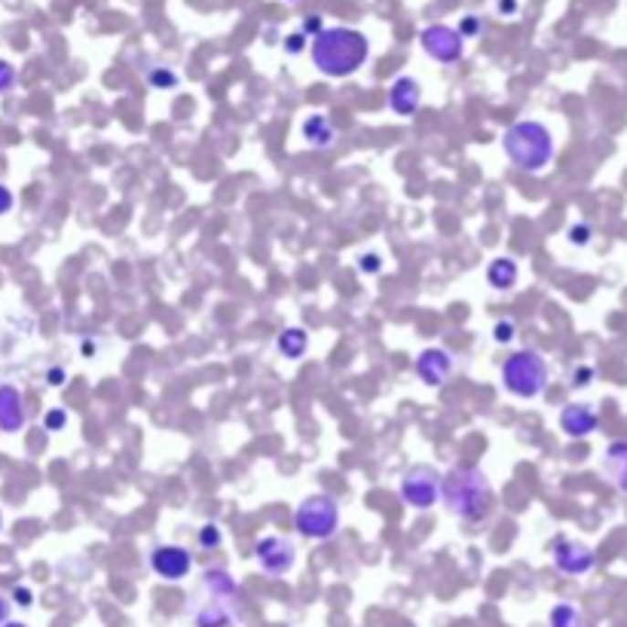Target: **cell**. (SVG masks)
<instances>
[{
	"label": "cell",
	"instance_id": "obj_37",
	"mask_svg": "<svg viewBox=\"0 0 627 627\" xmlns=\"http://www.w3.org/2000/svg\"><path fill=\"white\" fill-rule=\"evenodd\" d=\"M0 627H28V624H22V622H4Z\"/></svg>",
	"mask_w": 627,
	"mask_h": 627
},
{
	"label": "cell",
	"instance_id": "obj_35",
	"mask_svg": "<svg viewBox=\"0 0 627 627\" xmlns=\"http://www.w3.org/2000/svg\"><path fill=\"white\" fill-rule=\"evenodd\" d=\"M6 618H10V600H6L4 594H0V624H4Z\"/></svg>",
	"mask_w": 627,
	"mask_h": 627
},
{
	"label": "cell",
	"instance_id": "obj_22",
	"mask_svg": "<svg viewBox=\"0 0 627 627\" xmlns=\"http://www.w3.org/2000/svg\"><path fill=\"white\" fill-rule=\"evenodd\" d=\"M517 334V325L511 319H502V321H496V328H493V337H496V343H511Z\"/></svg>",
	"mask_w": 627,
	"mask_h": 627
},
{
	"label": "cell",
	"instance_id": "obj_4",
	"mask_svg": "<svg viewBox=\"0 0 627 627\" xmlns=\"http://www.w3.org/2000/svg\"><path fill=\"white\" fill-rule=\"evenodd\" d=\"M239 585L224 570H208L193 609L196 627H230L239 618Z\"/></svg>",
	"mask_w": 627,
	"mask_h": 627
},
{
	"label": "cell",
	"instance_id": "obj_20",
	"mask_svg": "<svg viewBox=\"0 0 627 627\" xmlns=\"http://www.w3.org/2000/svg\"><path fill=\"white\" fill-rule=\"evenodd\" d=\"M548 627H581V612L572 603H557L548 615Z\"/></svg>",
	"mask_w": 627,
	"mask_h": 627
},
{
	"label": "cell",
	"instance_id": "obj_25",
	"mask_svg": "<svg viewBox=\"0 0 627 627\" xmlns=\"http://www.w3.org/2000/svg\"><path fill=\"white\" fill-rule=\"evenodd\" d=\"M570 242H572V246H588V242H590V226L588 224H576L570 230Z\"/></svg>",
	"mask_w": 627,
	"mask_h": 627
},
{
	"label": "cell",
	"instance_id": "obj_29",
	"mask_svg": "<svg viewBox=\"0 0 627 627\" xmlns=\"http://www.w3.org/2000/svg\"><path fill=\"white\" fill-rule=\"evenodd\" d=\"M477 31H481V19H477V16H465V19H463V28H459V34H463V37H465V34H477Z\"/></svg>",
	"mask_w": 627,
	"mask_h": 627
},
{
	"label": "cell",
	"instance_id": "obj_14",
	"mask_svg": "<svg viewBox=\"0 0 627 627\" xmlns=\"http://www.w3.org/2000/svg\"><path fill=\"white\" fill-rule=\"evenodd\" d=\"M423 101V86L413 80V77H398L389 89V108L402 117H411V113L420 110Z\"/></svg>",
	"mask_w": 627,
	"mask_h": 627
},
{
	"label": "cell",
	"instance_id": "obj_7",
	"mask_svg": "<svg viewBox=\"0 0 627 627\" xmlns=\"http://www.w3.org/2000/svg\"><path fill=\"white\" fill-rule=\"evenodd\" d=\"M441 496V475L429 465H413L402 477V499L416 511H429Z\"/></svg>",
	"mask_w": 627,
	"mask_h": 627
},
{
	"label": "cell",
	"instance_id": "obj_27",
	"mask_svg": "<svg viewBox=\"0 0 627 627\" xmlns=\"http://www.w3.org/2000/svg\"><path fill=\"white\" fill-rule=\"evenodd\" d=\"M65 423H68V413H65V411H58V407H56V411H52V413H47V429H49V432H58Z\"/></svg>",
	"mask_w": 627,
	"mask_h": 627
},
{
	"label": "cell",
	"instance_id": "obj_1",
	"mask_svg": "<svg viewBox=\"0 0 627 627\" xmlns=\"http://www.w3.org/2000/svg\"><path fill=\"white\" fill-rule=\"evenodd\" d=\"M371 43L355 28H321L312 37V65L325 77L343 80L368 62Z\"/></svg>",
	"mask_w": 627,
	"mask_h": 627
},
{
	"label": "cell",
	"instance_id": "obj_24",
	"mask_svg": "<svg viewBox=\"0 0 627 627\" xmlns=\"http://www.w3.org/2000/svg\"><path fill=\"white\" fill-rule=\"evenodd\" d=\"M13 86H16V68L6 58H0V95L10 92Z\"/></svg>",
	"mask_w": 627,
	"mask_h": 627
},
{
	"label": "cell",
	"instance_id": "obj_26",
	"mask_svg": "<svg viewBox=\"0 0 627 627\" xmlns=\"http://www.w3.org/2000/svg\"><path fill=\"white\" fill-rule=\"evenodd\" d=\"M321 28H325V19H321L319 13H309L307 19H303V34H312V37H316Z\"/></svg>",
	"mask_w": 627,
	"mask_h": 627
},
{
	"label": "cell",
	"instance_id": "obj_23",
	"mask_svg": "<svg viewBox=\"0 0 627 627\" xmlns=\"http://www.w3.org/2000/svg\"><path fill=\"white\" fill-rule=\"evenodd\" d=\"M178 77L175 71H169V68H153L151 71V86H156V89H165V86H175Z\"/></svg>",
	"mask_w": 627,
	"mask_h": 627
},
{
	"label": "cell",
	"instance_id": "obj_11",
	"mask_svg": "<svg viewBox=\"0 0 627 627\" xmlns=\"http://www.w3.org/2000/svg\"><path fill=\"white\" fill-rule=\"evenodd\" d=\"M594 563H597V554L585 542L563 538V542L554 545V566L563 576H585V572L594 570Z\"/></svg>",
	"mask_w": 627,
	"mask_h": 627
},
{
	"label": "cell",
	"instance_id": "obj_10",
	"mask_svg": "<svg viewBox=\"0 0 627 627\" xmlns=\"http://www.w3.org/2000/svg\"><path fill=\"white\" fill-rule=\"evenodd\" d=\"M190 566H193V557H190L187 548H181V545H160V548H153V554H151V570L165 581L187 579Z\"/></svg>",
	"mask_w": 627,
	"mask_h": 627
},
{
	"label": "cell",
	"instance_id": "obj_15",
	"mask_svg": "<svg viewBox=\"0 0 627 627\" xmlns=\"http://www.w3.org/2000/svg\"><path fill=\"white\" fill-rule=\"evenodd\" d=\"M25 398L16 386H0V432H19L25 425Z\"/></svg>",
	"mask_w": 627,
	"mask_h": 627
},
{
	"label": "cell",
	"instance_id": "obj_21",
	"mask_svg": "<svg viewBox=\"0 0 627 627\" xmlns=\"http://www.w3.org/2000/svg\"><path fill=\"white\" fill-rule=\"evenodd\" d=\"M224 542V536H221V529H217L214 524H205L203 529H199V545L205 548V551H212V548H221Z\"/></svg>",
	"mask_w": 627,
	"mask_h": 627
},
{
	"label": "cell",
	"instance_id": "obj_19",
	"mask_svg": "<svg viewBox=\"0 0 627 627\" xmlns=\"http://www.w3.org/2000/svg\"><path fill=\"white\" fill-rule=\"evenodd\" d=\"M309 346V337L303 328H285L282 334H278V352L285 355V359H300L303 352H307Z\"/></svg>",
	"mask_w": 627,
	"mask_h": 627
},
{
	"label": "cell",
	"instance_id": "obj_12",
	"mask_svg": "<svg viewBox=\"0 0 627 627\" xmlns=\"http://www.w3.org/2000/svg\"><path fill=\"white\" fill-rule=\"evenodd\" d=\"M597 425H600V416L590 404L572 402L560 411V429L570 434V438H588V434L597 432Z\"/></svg>",
	"mask_w": 627,
	"mask_h": 627
},
{
	"label": "cell",
	"instance_id": "obj_38",
	"mask_svg": "<svg viewBox=\"0 0 627 627\" xmlns=\"http://www.w3.org/2000/svg\"><path fill=\"white\" fill-rule=\"evenodd\" d=\"M0 529H4V515H0Z\"/></svg>",
	"mask_w": 627,
	"mask_h": 627
},
{
	"label": "cell",
	"instance_id": "obj_13",
	"mask_svg": "<svg viewBox=\"0 0 627 627\" xmlns=\"http://www.w3.org/2000/svg\"><path fill=\"white\" fill-rule=\"evenodd\" d=\"M416 373H420V380L425 386H444L447 377L453 373V359L447 350H438V346H432V350L420 352V359H416Z\"/></svg>",
	"mask_w": 627,
	"mask_h": 627
},
{
	"label": "cell",
	"instance_id": "obj_6",
	"mask_svg": "<svg viewBox=\"0 0 627 627\" xmlns=\"http://www.w3.org/2000/svg\"><path fill=\"white\" fill-rule=\"evenodd\" d=\"M294 527H298L300 536L319 538V542H325V538L334 536L337 527H340L337 499H330L328 493L307 496V499L300 502L298 515H294Z\"/></svg>",
	"mask_w": 627,
	"mask_h": 627
},
{
	"label": "cell",
	"instance_id": "obj_3",
	"mask_svg": "<svg viewBox=\"0 0 627 627\" xmlns=\"http://www.w3.org/2000/svg\"><path fill=\"white\" fill-rule=\"evenodd\" d=\"M502 147L508 160L524 172H545L554 160V135L538 120H520L502 135Z\"/></svg>",
	"mask_w": 627,
	"mask_h": 627
},
{
	"label": "cell",
	"instance_id": "obj_34",
	"mask_svg": "<svg viewBox=\"0 0 627 627\" xmlns=\"http://www.w3.org/2000/svg\"><path fill=\"white\" fill-rule=\"evenodd\" d=\"M590 377H594V371H590V368H579V371H576V386L581 389Z\"/></svg>",
	"mask_w": 627,
	"mask_h": 627
},
{
	"label": "cell",
	"instance_id": "obj_17",
	"mask_svg": "<svg viewBox=\"0 0 627 627\" xmlns=\"http://www.w3.org/2000/svg\"><path fill=\"white\" fill-rule=\"evenodd\" d=\"M517 276H520V269H517V264L511 257H496L493 264L486 266V278H490V285H493L496 291L515 288Z\"/></svg>",
	"mask_w": 627,
	"mask_h": 627
},
{
	"label": "cell",
	"instance_id": "obj_39",
	"mask_svg": "<svg viewBox=\"0 0 627 627\" xmlns=\"http://www.w3.org/2000/svg\"><path fill=\"white\" fill-rule=\"evenodd\" d=\"M291 4H294V0H291Z\"/></svg>",
	"mask_w": 627,
	"mask_h": 627
},
{
	"label": "cell",
	"instance_id": "obj_36",
	"mask_svg": "<svg viewBox=\"0 0 627 627\" xmlns=\"http://www.w3.org/2000/svg\"><path fill=\"white\" fill-rule=\"evenodd\" d=\"M49 380L52 382H62V371H49Z\"/></svg>",
	"mask_w": 627,
	"mask_h": 627
},
{
	"label": "cell",
	"instance_id": "obj_16",
	"mask_svg": "<svg viewBox=\"0 0 627 627\" xmlns=\"http://www.w3.org/2000/svg\"><path fill=\"white\" fill-rule=\"evenodd\" d=\"M603 472L627 496V438L612 441L603 453Z\"/></svg>",
	"mask_w": 627,
	"mask_h": 627
},
{
	"label": "cell",
	"instance_id": "obj_8",
	"mask_svg": "<svg viewBox=\"0 0 627 627\" xmlns=\"http://www.w3.org/2000/svg\"><path fill=\"white\" fill-rule=\"evenodd\" d=\"M255 557L266 576H285L298 563V548L282 536H266V538H257Z\"/></svg>",
	"mask_w": 627,
	"mask_h": 627
},
{
	"label": "cell",
	"instance_id": "obj_33",
	"mask_svg": "<svg viewBox=\"0 0 627 627\" xmlns=\"http://www.w3.org/2000/svg\"><path fill=\"white\" fill-rule=\"evenodd\" d=\"M285 49H288V52H294V56H298V52L303 49V34H294V37H288V40H285Z\"/></svg>",
	"mask_w": 627,
	"mask_h": 627
},
{
	"label": "cell",
	"instance_id": "obj_5",
	"mask_svg": "<svg viewBox=\"0 0 627 627\" xmlns=\"http://www.w3.org/2000/svg\"><path fill=\"white\" fill-rule=\"evenodd\" d=\"M502 382L517 398H538L548 386V364L533 350H517L502 364Z\"/></svg>",
	"mask_w": 627,
	"mask_h": 627
},
{
	"label": "cell",
	"instance_id": "obj_32",
	"mask_svg": "<svg viewBox=\"0 0 627 627\" xmlns=\"http://www.w3.org/2000/svg\"><path fill=\"white\" fill-rule=\"evenodd\" d=\"M496 10L502 16H515L517 13V0H496Z\"/></svg>",
	"mask_w": 627,
	"mask_h": 627
},
{
	"label": "cell",
	"instance_id": "obj_9",
	"mask_svg": "<svg viewBox=\"0 0 627 627\" xmlns=\"http://www.w3.org/2000/svg\"><path fill=\"white\" fill-rule=\"evenodd\" d=\"M420 43L434 62H441V65L459 62V58H463V49H465L463 34H459L456 28H450V25H429V28H423Z\"/></svg>",
	"mask_w": 627,
	"mask_h": 627
},
{
	"label": "cell",
	"instance_id": "obj_18",
	"mask_svg": "<svg viewBox=\"0 0 627 627\" xmlns=\"http://www.w3.org/2000/svg\"><path fill=\"white\" fill-rule=\"evenodd\" d=\"M303 138H307L312 147L325 151V147H330V141H334V126H330V120L325 113H312V117H307V123H303Z\"/></svg>",
	"mask_w": 627,
	"mask_h": 627
},
{
	"label": "cell",
	"instance_id": "obj_28",
	"mask_svg": "<svg viewBox=\"0 0 627 627\" xmlns=\"http://www.w3.org/2000/svg\"><path fill=\"white\" fill-rule=\"evenodd\" d=\"M13 203H16V199H13V190L6 187V184H0V214H6V212H10V208H13Z\"/></svg>",
	"mask_w": 627,
	"mask_h": 627
},
{
	"label": "cell",
	"instance_id": "obj_2",
	"mask_svg": "<svg viewBox=\"0 0 627 627\" xmlns=\"http://www.w3.org/2000/svg\"><path fill=\"white\" fill-rule=\"evenodd\" d=\"M441 493L444 502L453 515L465 517V520H481L490 508V481L481 468L475 465H456L441 477Z\"/></svg>",
	"mask_w": 627,
	"mask_h": 627
},
{
	"label": "cell",
	"instance_id": "obj_31",
	"mask_svg": "<svg viewBox=\"0 0 627 627\" xmlns=\"http://www.w3.org/2000/svg\"><path fill=\"white\" fill-rule=\"evenodd\" d=\"M13 600H16L19 606H31V603H34V597H31L28 588H16V590H13Z\"/></svg>",
	"mask_w": 627,
	"mask_h": 627
},
{
	"label": "cell",
	"instance_id": "obj_30",
	"mask_svg": "<svg viewBox=\"0 0 627 627\" xmlns=\"http://www.w3.org/2000/svg\"><path fill=\"white\" fill-rule=\"evenodd\" d=\"M361 269H364V273H380V257L377 255H364L361 257Z\"/></svg>",
	"mask_w": 627,
	"mask_h": 627
}]
</instances>
